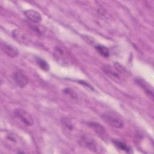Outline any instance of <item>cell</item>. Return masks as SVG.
<instances>
[{
	"instance_id": "obj_13",
	"label": "cell",
	"mask_w": 154,
	"mask_h": 154,
	"mask_svg": "<svg viewBox=\"0 0 154 154\" xmlns=\"http://www.w3.org/2000/svg\"><path fill=\"white\" fill-rule=\"evenodd\" d=\"M35 61L38 66L42 69L43 70L45 71H48L49 69V66L48 64V63L43 59L41 58H35Z\"/></svg>"
},
{
	"instance_id": "obj_6",
	"label": "cell",
	"mask_w": 154,
	"mask_h": 154,
	"mask_svg": "<svg viewBox=\"0 0 154 154\" xmlns=\"http://www.w3.org/2000/svg\"><path fill=\"white\" fill-rule=\"evenodd\" d=\"M13 79L15 82L20 87H25L28 83V79L27 76L22 71H16L13 75Z\"/></svg>"
},
{
	"instance_id": "obj_4",
	"label": "cell",
	"mask_w": 154,
	"mask_h": 154,
	"mask_svg": "<svg viewBox=\"0 0 154 154\" xmlns=\"http://www.w3.org/2000/svg\"><path fill=\"white\" fill-rule=\"evenodd\" d=\"M15 116L19 119L26 126H32L34 123L32 117L26 111L23 109L18 108L14 110Z\"/></svg>"
},
{
	"instance_id": "obj_3",
	"label": "cell",
	"mask_w": 154,
	"mask_h": 154,
	"mask_svg": "<svg viewBox=\"0 0 154 154\" xmlns=\"http://www.w3.org/2000/svg\"><path fill=\"white\" fill-rule=\"evenodd\" d=\"M79 143L80 144L95 152H98V146L96 143V142L94 141V140L87 135H82L79 139Z\"/></svg>"
},
{
	"instance_id": "obj_7",
	"label": "cell",
	"mask_w": 154,
	"mask_h": 154,
	"mask_svg": "<svg viewBox=\"0 0 154 154\" xmlns=\"http://www.w3.org/2000/svg\"><path fill=\"white\" fill-rule=\"evenodd\" d=\"M26 17L34 23H39L42 21V16L40 14L35 10H28L24 12Z\"/></svg>"
},
{
	"instance_id": "obj_14",
	"label": "cell",
	"mask_w": 154,
	"mask_h": 154,
	"mask_svg": "<svg viewBox=\"0 0 154 154\" xmlns=\"http://www.w3.org/2000/svg\"><path fill=\"white\" fill-rule=\"evenodd\" d=\"M96 49L97 51V52L103 57L106 58L108 57L109 55V50L105 46H101V45H97L96 46Z\"/></svg>"
},
{
	"instance_id": "obj_8",
	"label": "cell",
	"mask_w": 154,
	"mask_h": 154,
	"mask_svg": "<svg viewBox=\"0 0 154 154\" xmlns=\"http://www.w3.org/2000/svg\"><path fill=\"white\" fill-rule=\"evenodd\" d=\"M2 51L8 57L14 58L18 55L17 49L11 45H8L6 43H2L1 44Z\"/></svg>"
},
{
	"instance_id": "obj_1",
	"label": "cell",
	"mask_w": 154,
	"mask_h": 154,
	"mask_svg": "<svg viewBox=\"0 0 154 154\" xmlns=\"http://www.w3.org/2000/svg\"><path fill=\"white\" fill-rule=\"evenodd\" d=\"M54 55L59 63L63 65H68L70 63L71 58L67 50L62 46H56L54 49Z\"/></svg>"
},
{
	"instance_id": "obj_16",
	"label": "cell",
	"mask_w": 154,
	"mask_h": 154,
	"mask_svg": "<svg viewBox=\"0 0 154 154\" xmlns=\"http://www.w3.org/2000/svg\"><path fill=\"white\" fill-rule=\"evenodd\" d=\"M64 92L66 94H67L70 96V97H73V98L76 97V95L75 93L72 90H71V89H70V88H66V89H64Z\"/></svg>"
},
{
	"instance_id": "obj_10",
	"label": "cell",
	"mask_w": 154,
	"mask_h": 154,
	"mask_svg": "<svg viewBox=\"0 0 154 154\" xmlns=\"http://www.w3.org/2000/svg\"><path fill=\"white\" fill-rule=\"evenodd\" d=\"M136 82L143 89L145 93L152 99H153V90L152 87L146 81L142 79L138 78L136 79Z\"/></svg>"
},
{
	"instance_id": "obj_12",
	"label": "cell",
	"mask_w": 154,
	"mask_h": 154,
	"mask_svg": "<svg viewBox=\"0 0 154 154\" xmlns=\"http://www.w3.org/2000/svg\"><path fill=\"white\" fill-rule=\"evenodd\" d=\"M114 144L117 147V148H118L120 150H123L126 152H128V153H129L130 152V148L126 144H125L124 143L120 141H119L117 140H114L112 141Z\"/></svg>"
},
{
	"instance_id": "obj_11",
	"label": "cell",
	"mask_w": 154,
	"mask_h": 154,
	"mask_svg": "<svg viewBox=\"0 0 154 154\" xmlns=\"http://www.w3.org/2000/svg\"><path fill=\"white\" fill-rule=\"evenodd\" d=\"M103 70H104L105 73L108 76H109V78H112V79H114L116 81H120L121 79L119 76V74L118 73L119 72L117 70V69H116L117 71H116V70L114 69L110 66H106L103 67Z\"/></svg>"
},
{
	"instance_id": "obj_5",
	"label": "cell",
	"mask_w": 154,
	"mask_h": 154,
	"mask_svg": "<svg viewBox=\"0 0 154 154\" xmlns=\"http://www.w3.org/2000/svg\"><path fill=\"white\" fill-rule=\"evenodd\" d=\"M12 35L16 40L23 44H28L31 41L29 36L20 29H16L13 30Z\"/></svg>"
},
{
	"instance_id": "obj_2",
	"label": "cell",
	"mask_w": 154,
	"mask_h": 154,
	"mask_svg": "<svg viewBox=\"0 0 154 154\" xmlns=\"http://www.w3.org/2000/svg\"><path fill=\"white\" fill-rule=\"evenodd\" d=\"M102 117L105 122L114 128H122L124 126V123L122 120L112 113L105 112L102 114Z\"/></svg>"
},
{
	"instance_id": "obj_9",
	"label": "cell",
	"mask_w": 154,
	"mask_h": 154,
	"mask_svg": "<svg viewBox=\"0 0 154 154\" xmlns=\"http://www.w3.org/2000/svg\"><path fill=\"white\" fill-rule=\"evenodd\" d=\"M88 126L92 129L100 137L103 138L106 136V130L100 124L96 123V122H90L87 123Z\"/></svg>"
},
{
	"instance_id": "obj_15",
	"label": "cell",
	"mask_w": 154,
	"mask_h": 154,
	"mask_svg": "<svg viewBox=\"0 0 154 154\" xmlns=\"http://www.w3.org/2000/svg\"><path fill=\"white\" fill-rule=\"evenodd\" d=\"M63 125L69 130H72L73 129V125L70 120L67 118H64L62 119Z\"/></svg>"
}]
</instances>
